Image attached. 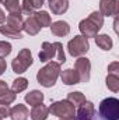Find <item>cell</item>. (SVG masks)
<instances>
[{
  "instance_id": "obj_1",
  "label": "cell",
  "mask_w": 119,
  "mask_h": 120,
  "mask_svg": "<svg viewBox=\"0 0 119 120\" xmlns=\"http://www.w3.org/2000/svg\"><path fill=\"white\" fill-rule=\"evenodd\" d=\"M6 20H7V22L0 25V34L7 38L21 39L23 38L21 31L24 30L23 14H10Z\"/></svg>"
},
{
  "instance_id": "obj_2",
  "label": "cell",
  "mask_w": 119,
  "mask_h": 120,
  "mask_svg": "<svg viewBox=\"0 0 119 120\" xmlns=\"http://www.w3.org/2000/svg\"><path fill=\"white\" fill-rule=\"evenodd\" d=\"M60 63L58 61H49L45 67H42L38 74H36V80L42 87H53L58 77L60 75Z\"/></svg>"
},
{
  "instance_id": "obj_3",
  "label": "cell",
  "mask_w": 119,
  "mask_h": 120,
  "mask_svg": "<svg viewBox=\"0 0 119 120\" xmlns=\"http://www.w3.org/2000/svg\"><path fill=\"white\" fill-rule=\"evenodd\" d=\"M58 60V63H64L66 56L63 52V45L60 42L55 43H49V42H44L41 52H39V59L41 61H52V59Z\"/></svg>"
},
{
  "instance_id": "obj_4",
  "label": "cell",
  "mask_w": 119,
  "mask_h": 120,
  "mask_svg": "<svg viewBox=\"0 0 119 120\" xmlns=\"http://www.w3.org/2000/svg\"><path fill=\"white\" fill-rule=\"evenodd\" d=\"M99 115L104 120L119 119V101L116 98H107L99 103Z\"/></svg>"
},
{
  "instance_id": "obj_5",
  "label": "cell",
  "mask_w": 119,
  "mask_h": 120,
  "mask_svg": "<svg viewBox=\"0 0 119 120\" xmlns=\"http://www.w3.org/2000/svg\"><path fill=\"white\" fill-rule=\"evenodd\" d=\"M48 109H49V113H52L53 116H58L60 119H74L76 116V109L67 99L53 102Z\"/></svg>"
},
{
  "instance_id": "obj_6",
  "label": "cell",
  "mask_w": 119,
  "mask_h": 120,
  "mask_svg": "<svg viewBox=\"0 0 119 120\" xmlns=\"http://www.w3.org/2000/svg\"><path fill=\"white\" fill-rule=\"evenodd\" d=\"M67 50H69L70 56H73V57H79V56L86 55L90 50L88 39L84 38L83 35L74 36L71 41H69V43H67Z\"/></svg>"
},
{
  "instance_id": "obj_7",
  "label": "cell",
  "mask_w": 119,
  "mask_h": 120,
  "mask_svg": "<svg viewBox=\"0 0 119 120\" xmlns=\"http://www.w3.org/2000/svg\"><path fill=\"white\" fill-rule=\"evenodd\" d=\"M32 55H31L30 49H23L20 50V53L16 56V59L11 61V67L14 70V73L17 74H23L27 71V68L32 64Z\"/></svg>"
},
{
  "instance_id": "obj_8",
  "label": "cell",
  "mask_w": 119,
  "mask_h": 120,
  "mask_svg": "<svg viewBox=\"0 0 119 120\" xmlns=\"http://www.w3.org/2000/svg\"><path fill=\"white\" fill-rule=\"evenodd\" d=\"M74 70L79 73L80 82H88L91 74V63L87 57H80L74 63Z\"/></svg>"
},
{
  "instance_id": "obj_9",
  "label": "cell",
  "mask_w": 119,
  "mask_h": 120,
  "mask_svg": "<svg viewBox=\"0 0 119 120\" xmlns=\"http://www.w3.org/2000/svg\"><path fill=\"white\" fill-rule=\"evenodd\" d=\"M99 13L102 14V17H116L119 13L118 0H101Z\"/></svg>"
},
{
  "instance_id": "obj_10",
  "label": "cell",
  "mask_w": 119,
  "mask_h": 120,
  "mask_svg": "<svg viewBox=\"0 0 119 120\" xmlns=\"http://www.w3.org/2000/svg\"><path fill=\"white\" fill-rule=\"evenodd\" d=\"M79 28H80L81 35H83L84 38H87V39H88V38H95V36L98 35V31L101 30V28H98L94 22H91L88 18H86V20L80 21Z\"/></svg>"
},
{
  "instance_id": "obj_11",
  "label": "cell",
  "mask_w": 119,
  "mask_h": 120,
  "mask_svg": "<svg viewBox=\"0 0 119 120\" xmlns=\"http://www.w3.org/2000/svg\"><path fill=\"white\" fill-rule=\"evenodd\" d=\"M95 113V108L91 102H84L80 105L79 110H77V120H92V116Z\"/></svg>"
},
{
  "instance_id": "obj_12",
  "label": "cell",
  "mask_w": 119,
  "mask_h": 120,
  "mask_svg": "<svg viewBox=\"0 0 119 120\" xmlns=\"http://www.w3.org/2000/svg\"><path fill=\"white\" fill-rule=\"evenodd\" d=\"M30 116V110L27 109L25 105H16L14 108L10 109V117L11 120H27Z\"/></svg>"
},
{
  "instance_id": "obj_13",
  "label": "cell",
  "mask_w": 119,
  "mask_h": 120,
  "mask_svg": "<svg viewBox=\"0 0 119 120\" xmlns=\"http://www.w3.org/2000/svg\"><path fill=\"white\" fill-rule=\"evenodd\" d=\"M60 77H62V81L66 85H76V84L80 82L79 73L73 68H67L64 71H60Z\"/></svg>"
},
{
  "instance_id": "obj_14",
  "label": "cell",
  "mask_w": 119,
  "mask_h": 120,
  "mask_svg": "<svg viewBox=\"0 0 119 120\" xmlns=\"http://www.w3.org/2000/svg\"><path fill=\"white\" fill-rule=\"evenodd\" d=\"M41 30V25H39V22L36 21V18H35V15L34 14H31L28 15V18L24 21V31L28 34V35H36L38 32Z\"/></svg>"
},
{
  "instance_id": "obj_15",
  "label": "cell",
  "mask_w": 119,
  "mask_h": 120,
  "mask_svg": "<svg viewBox=\"0 0 119 120\" xmlns=\"http://www.w3.org/2000/svg\"><path fill=\"white\" fill-rule=\"evenodd\" d=\"M48 115H49V109L42 103L32 106V110L30 112V116L32 120H46Z\"/></svg>"
},
{
  "instance_id": "obj_16",
  "label": "cell",
  "mask_w": 119,
  "mask_h": 120,
  "mask_svg": "<svg viewBox=\"0 0 119 120\" xmlns=\"http://www.w3.org/2000/svg\"><path fill=\"white\" fill-rule=\"evenodd\" d=\"M49 27L55 36H66L70 32V25L66 21H56V22L51 24Z\"/></svg>"
},
{
  "instance_id": "obj_17",
  "label": "cell",
  "mask_w": 119,
  "mask_h": 120,
  "mask_svg": "<svg viewBox=\"0 0 119 120\" xmlns=\"http://www.w3.org/2000/svg\"><path fill=\"white\" fill-rule=\"evenodd\" d=\"M49 8L53 14L60 15L67 11L69 8V0H49Z\"/></svg>"
},
{
  "instance_id": "obj_18",
  "label": "cell",
  "mask_w": 119,
  "mask_h": 120,
  "mask_svg": "<svg viewBox=\"0 0 119 120\" xmlns=\"http://www.w3.org/2000/svg\"><path fill=\"white\" fill-rule=\"evenodd\" d=\"M95 43H97V46H98L99 49H102V50H111L112 46H114V42H112L111 36L107 35V34L97 35V36H95Z\"/></svg>"
},
{
  "instance_id": "obj_19",
  "label": "cell",
  "mask_w": 119,
  "mask_h": 120,
  "mask_svg": "<svg viewBox=\"0 0 119 120\" xmlns=\"http://www.w3.org/2000/svg\"><path fill=\"white\" fill-rule=\"evenodd\" d=\"M44 101V94L41 91H31L25 95V102L30 105V106H36L39 103H42Z\"/></svg>"
},
{
  "instance_id": "obj_20",
  "label": "cell",
  "mask_w": 119,
  "mask_h": 120,
  "mask_svg": "<svg viewBox=\"0 0 119 120\" xmlns=\"http://www.w3.org/2000/svg\"><path fill=\"white\" fill-rule=\"evenodd\" d=\"M28 87V80L24 78V77H18L17 80L13 81V85H11V91L14 94H18V92H23Z\"/></svg>"
},
{
  "instance_id": "obj_21",
  "label": "cell",
  "mask_w": 119,
  "mask_h": 120,
  "mask_svg": "<svg viewBox=\"0 0 119 120\" xmlns=\"http://www.w3.org/2000/svg\"><path fill=\"white\" fill-rule=\"evenodd\" d=\"M67 101L76 108V106H80L81 103L86 102V96L81 94V92H70L67 95Z\"/></svg>"
},
{
  "instance_id": "obj_22",
  "label": "cell",
  "mask_w": 119,
  "mask_h": 120,
  "mask_svg": "<svg viewBox=\"0 0 119 120\" xmlns=\"http://www.w3.org/2000/svg\"><path fill=\"white\" fill-rule=\"evenodd\" d=\"M34 15H35L36 21L39 22L41 28H42V27H49V25L52 24V22H51V15H49L46 11H36V13H34Z\"/></svg>"
},
{
  "instance_id": "obj_23",
  "label": "cell",
  "mask_w": 119,
  "mask_h": 120,
  "mask_svg": "<svg viewBox=\"0 0 119 120\" xmlns=\"http://www.w3.org/2000/svg\"><path fill=\"white\" fill-rule=\"evenodd\" d=\"M3 4L10 14H21V6L18 0H6Z\"/></svg>"
},
{
  "instance_id": "obj_24",
  "label": "cell",
  "mask_w": 119,
  "mask_h": 120,
  "mask_svg": "<svg viewBox=\"0 0 119 120\" xmlns=\"http://www.w3.org/2000/svg\"><path fill=\"white\" fill-rule=\"evenodd\" d=\"M107 87L112 92H118L119 91V75L108 74V77H107Z\"/></svg>"
},
{
  "instance_id": "obj_25",
  "label": "cell",
  "mask_w": 119,
  "mask_h": 120,
  "mask_svg": "<svg viewBox=\"0 0 119 120\" xmlns=\"http://www.w3.org/2000/svg\"><path fill=\"white\" fill-rule=\"evenodd\" d=\"M88 20L91 22H94L98 28H102V25H104V17L99 11H92L88 15Z\"/></svg>"
},
{
  "instance_id": "obj_26",
  "label": "cell",
  "mask_w": 119,
  "mask_h": 120,
  "mask_svg": "<svg viewBox=\"0 0 119 120\" xmlns=\"http://www.w3.org/2000/svg\"><path fill=\"white\" fill-rule=\"evenodd\" d=\"M35 11V7L32 4L31 0H23V4H21V14H27V15H31L34 14Z\"/></svg>"
},
{
  "instance_id": "obj_27",
  "label": "cell",
  "mask_w": 119,
  "mask_h": 120,
  "mask_svg": "<svg viewBox=\"0 0 119 120\" xmlns=\"http://www.w3.org/2000/svg\"><path fill=\"white\" fill-rule=\"evenodd\" d=\"M14 101H16V94L11 90H8L4 95L0 96V103H4V105H10V103L14 102Z\"/></svg>"
},
{
  "instance_id": "obj_28",
  "label": "cell",
  "mask_w": 119,
  "mask_h": 120,
  "mask_svg": "<svg viewBox=\"0 0 119 120\" xmlns=\"http://www.w3.org/2000/svg\"><path fill=\"white\" fill-rule=\"evenodd\" d=\"M11 53V45L6 41H0V57H6Z\"/></svg>"
},
{
  "instance_id": "obj_29",
  "label": "cell",
  "mask_w": 119,
  "mask_h": 120,
  "mask_svg": "<svg viewBox=\"0 0 119 120\" xmlns=\"http://www.w3.org/2000/svg\"><path fill=\"white\" fill-rule=\"evenodd\" d=\"M119 63L118 61H114L108 66V74H114V75H119Z\"/></svg>"
},
{
  "instance_id": "obj_30",
  "label": "cell",
  "mask_w": 119,
  "mask_h": 120,
  "mask_svg": "<svg viewBox=\"0 0 119 120\" xmlns=\"http://www.w3.org/2000/svg\"><path fill=\"white\" fill-rule=\"evenodd\" d=\"M7 116H10V108H8V105L0 103V119H4Z\"/></svg>"
},
{
  "instance_id": "obj_31",
  "label": "cell",
  "mask_w": 119,
  "mask_h": 120,
  "mask_svg": "<svg viewBox=\"0 0 119 120\" xmlns=\"http://www.w3.org/2000/svg\"><path fill=\"white\" fill-rule=\"evenodd\" d=\"M7 91H8V87H7V84H6L4 81H1V80H0V96H1V95H4Z\"/></svg>"
},
{
  "instance_id": "obj_32",
  "label": "cell",
  "mask_w": 119,
  "mask_h": 120,
  "mask_svg": "<svg viewBox=\"0 0 119 120\" xmlns=\"http://www.w3.org/2000/svg\"><path fill=\"white\" fill-rule=\"evenodd\" d=\"M32 1V4H34V7H35V10L36 8H41L42 6H44V1L45 0H31Z\"/></svg>"
},
{
  "instance_id": "obj_33",
  "label": "cell",
  "mask_w": 119,
  "mask_h": 120,
  "mask_svg": "<svg viewBox=\"0 0 119 120\" xmlns=\"http://www.w3.org/2000/svg\"><path fill=\"white\" fill-rule=\"evenodd\" d=\"M6 71V61L3 60V57H0V75Z\"/></svg>"
},
{
  "instance_id": "obj_34",
  "label": "cell",
  "mask_w": 119,
  "mask_h": 120,
  "mask_svg": "<svg viewBox=\"0 0 119 120\" xmlns=\"http://www.w3.org/2000/svg\"><path fill=\"white\" fill-rule=\"evenodd\" d=\"M6 18H7V17H6L4 11L0 8V24H4V22H6Z\"/></svg>"
},
{
  "instance_id": "obj_35",
  "label": "cell",
  "mask_w": 119,
  "mask_h": 120,
  "mask_svg": "<svg viewBox=\"0 0 119 120\" xmlns=\"http://www.w3.org/2000/svg\"><path fill=\"white\" fill-rule=\"evenodd\" d=\"M60 120H74V119H60Z\"/></svg>"
},
{
  "instance_id": "obj_36",
  "label": "cell",
  "mask_w": 119,
  "mask_h": 120,
  "mask_svg": "<svg viewBox=\"0 0 119 120\" xmlns=\"http://www.w3.org/2000/svg\"><path fill=\"white\" fill-rule=\"evenodd\" d=\"M4 1H6V0H0V3H4Z\"/></svg>"
},
{
  "instance_id": "obj_37",
  "label": "cell",
  "mask_w": 119,
  "mask_h": 120,
  "mask_svg": "<svg viewBox=\"0 0 119 120\" xmlns=\"http://www.w3.org/2000/svg\"><path fill=\"white\" fill-rule=\"evenodd\" d=\"M0 120H1V119H0Z\"/></svg>"
}]
</instances>
